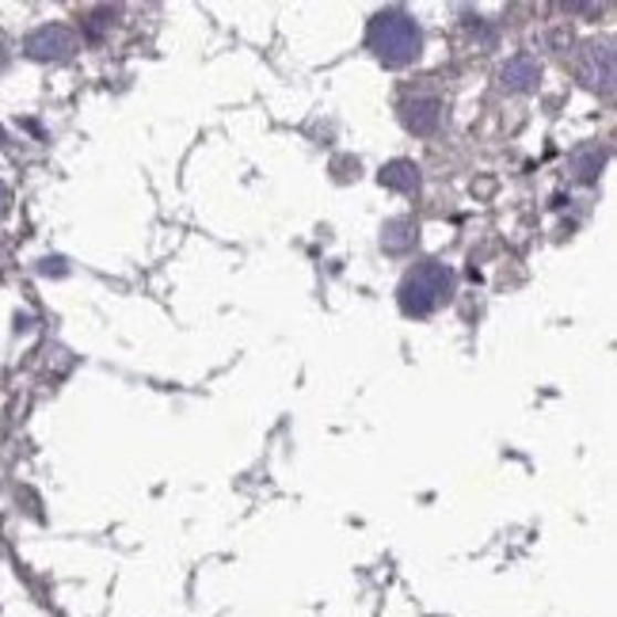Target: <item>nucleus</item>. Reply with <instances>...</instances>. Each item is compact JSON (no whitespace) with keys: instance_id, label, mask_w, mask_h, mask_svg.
Wrapping results in <instances>:
<instances>
[{"instance_id":"2","label":"nucleus","mask_w":617,"mask_h":617,"mask_svg":"<svg viewBox=\"0 0 617 617\" xmlns=\"http://www.w3.org/2000/svg\"><path fill=\"white\" fill-rule=\"evenodd\" d=\"M453 290V274L442 268V263H423V268H416L408 274V282L400 286V305H405V313H431V308H439L446 297H450Z\"/></svg>"},{"instance_id":"3","label":"nucleus","mask_w":617,"mask_h":617,"mask_svg":"<svg viewBox=\"0 0 617 617\" xmlns=\"http://www.w3.org/2000/svg\"><path fill=\"white\" fill-rule=\"evenodd\" d=\"M76 50V34L69 28H42L28 39V54L39 57V62H57V57H69Z\"/></svg>"},{"instance_id":"7","label":"nucleus","mask_w":617,"mask_h":617,"mask_svg":"<svg viewBox=\"0 0 617 617\" xmlns=\"http://www.w3.org/2000/svg\"><path fill=\"white\" fill-rule=\"evenodd\" d=\"M4 210H8V187L0 184V213H4Z\"/></svg>"},{"instance_id":"5","label":"nucleus","mask_w":617,"mask_h":617,"mask_svg":"<svg viewBox=\"0 0 617 617\" xmlns=\"http://www.w3.org/2000/svg\"><path fill=\"white\" fill-rule=\"evenodd\" d=\"M503 81H508L511 88H530V81H537V65L530 62V57H514V62L503 69Z\"/></svg>"},{"instance_id":"4","label":"nucleus","mask_w":617,"mask_h":617,"mask_svg":"<svg viewBox=\"0 0 617 617\" xmlns=\"http://www.w3.org/2000/svg\"><path fill=\"white\" fill-rule=\"evenodd\" d=\"M381 184L393 187V191H411V187L419 184V168L408 165V160H397V165H389L381 171Z\"/></svg>"},{"instance_id":"6","label":"nucleus","mask_w":617,"mask_h":617,"mask_svg":"<svg viewBox=\"0 0 617 617\" xmlns=\"http://www.w3.org/2000/svg\"><path fill=\"white\" fill-rule=\"evenodd\" d=\"M408 111H423V115H405L411 130H431L435 123H439V111H435V103H408Z\"/></svg>"},{"instance_id":"1","label":"nucleus","mask_w":617,"mask_h":617,"mask_svg":"<svg viewBox=\"0 0 617 617\" xmlns=\"http://www.w3.org/2000/svg\"><path fill=\"white\" fill-rule=\"evenodd\" d=\"M370 46L385 65H408L419 50V31L405 12H385L370 23Z\"/></svg>"}]
</instances>
